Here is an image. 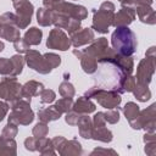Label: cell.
I'll use <instances>...</instances> for the list:
<instances>
[{
	"instance_id": "obj_15",
	"label": "cell",
	"mask_w": 156,
	"mask_h": 156,
	"mask_svg": "<svg viewBox=\"0 0 156 156\" xmlns=\"http://www.w3.org/2000/svg\"><path fill=\"white\" fill-rule=\"evenodd\" d=\"M51 15H50V11L46 10V9H40L38 11V22L41 24V26H48L51 23Z\"/></svg>"
},
{
	"instance_id": "obj_20",
	"label": "cell",
	"mask_w": 156,
	"mask_h": 156,
	"mask_svg": "<svg viewBox=\"0 0 156 156\" xmlns=\"http://www.w3.org/2000/svg\"><path fill=\"white\" fill-rule=\"evenodd\" d=\"M40 96L43 102H51L55 99V93L52 90H41Z\"/></svg>"
},
{
	"instance_id": "obj_6",
	"label": "cell",
	"mask_w": 156,
	"mask_h": 156,
	"mask_svg": "<svg viewBox=\"0 0 156 156\" xmlns=\"http://www.w3.org/2000/svg\"><path fill=\"white\" fill-rule=\"evenodd\" d=\"M27 62L32 68H34L40 73H48L51 71L45 56L41 57L37 51H29L27 54Z\"/></svg>"
},
{
	"instance_id": "obj_22",
	"label": "cell",
	"mask_w": 156,
	"mask_h": 156,
	"mask_svg": "<svg viewBox=\"0 0 156 156\" xmlns=\"http://www.w3.org/2000/svg\"><path fill=\"white\" fill-rule=\"evenodd\" d=\"M105 116H106L105 119H107V121L111 122V123H115V122L118 121V112H116V111H111V112L106 113Z\"/></svg>"
},
{
	"instance_id": "obj_5",
	"label": "cell",
	"mask_w": 156,
	"mask_h": 156,
	"mask_svg": "<svg viewBox=\"0 0 156 156\" xmlns=\"http://www.w3.org/2000/svg\"><path fill=\"white\" fill-rule=\"evenodd\" d=\"M13 5H15V7L17 10V13H18V16L16 18V22L21 28H24L28 24V22H30L33 6L27 0H17V1H15Z\"/></svg>"
},
{
	"instance_id": "obj_18",
	"label": "cell",
	"mask_w": 156,
	"mask_h": 156,
	"mask_svg": "<svg viewBox=\"0 0 156 156\" xmlns=\"http://www.w3.org/2000/svg\"><path fill=\"white\" fill-rule=\"evenodd\" d=\"M60 93H61L63 96H66V98H71V96H73L74 90H73V87H72L69 83L63 82V83L61 84V87H60Z\"/></svg>"
},
{
	"instance_id": "obj_9",
	"label": "cell",
	"mask_w": 156,
	"mask_h": 156,
	"mask_svg": "<svg viewBox=\"0 0 156 156\" xmlns=\"http://www.w3.org/2000/svg\"><path fill=\"white\" fill-rule=\"evenodd\" d=\"M43 90V84L40 83H35V82H29L24 85L23 90H22V94L24 98L29 99L30 100V96L32 95H38L40 91Z\"/></svg>"
},
{
	"instance_id": "obj_12",
	"label": "cell",
	"mask_w": 156,
	"mask_h": 156,
	"mask_svg": "<svg viewBox=\"0 0 156 156\" xmlns=\"http://www.w3.org/2000/svg\"><path fill=\"white\" fill-rule=\"evenodd\" d=\"M38 115L43 121H52V119H56L60 117V112L56 110L55 106L46 108V110H40Z\"/></svg>"
},
{
	"instance_id": "obj_25",
	"label": "cell",
	"mask_w": 156,
	"mask_h": 156,
	"mask_svg": "<svg viewBox=\"0 0 156 156\" xmlns=\"http://www.w3.org/2000/svg\"><path fill=\"white\" fill-rule=\"evenodd\" d=\"M0 30H1V29H0Z\"/></svg>"
},
{
	"instance_id": "obj_11",
	"label": "cell",
	"mask_w": 156,
	"mask_h": 156,
	"mask_svg": "<svg viewBox=\"0 0 156 156\" xmlns=\"http://www.w3.org/2000/svg\"><path fill=\"white\" fill-rule=\"evenodd\" d=\"M74 110L76 111H79V112H91L95 110V106L94 104H91L88 99L85 98H82L79 99L77 102H76V106H74Z\"/></svg>"
},
{
	"instance_id": "obj_17",
	"label": "cell",
	"mask_w": 156,
	"mask_h": 156,
	"mask_svg": "<svg viewBox=\"0 0 156 156\" xmlns=\"http://www.w3.org/2000/svg\"><path fill=\"white\" fill-rule=\"evenodd\" d=\"M124 113H126V116H127V117L129 118V121H130L133 117H135V116L138 115V106H136L135 104H133V102L127 104L126 107H124Z\"/></svg>"
},
{
	"instance_id": "obj_13",
	"label": "cell",
	"mask_w": 156,
	"mask_h": 156,
	"mask_svg": "<svg viewBox=\"0 0 156 156\" xmlns=\"http://www.w3.org/2000/svg\"><path fill=\"white\" fill-rule=\"evenodd\" d=\"M0 35H2L4 38H6L7 40H11V41H16L17 39H20V32L16 29V28H12L11 26L6 27L5 29L0 30Z\"/></svg>"
},
{
	"instance_id": "obj_7",
	"label": "cell",
	"mask_w": 156,
	"mask_h": 156,
	"mask_svg": "<svg viewBox=\"0 0 156 156\" xmlns=\"http://www.w3.org/2000/svg\"><path fill=\"white\" fill-rule=\"evenodd\" d=\"M48 46L52 49H60L66 50L69 46V40L60 29H54L50 34V38L48 39Z\"/></svg>"
},
{
	"instance_id": "obj_10",
	"label": "cell",
	"mask_w": 156,
	"mask_h": 156,
	"mask_svg": "<svg viewBox=\"0 0 156 156\" xmlns=\"http://www.w3.org/2000/svg\"><path fill=\"white\" fill-rule=\"evenodd\" d=\"M40 38H41V32L37 28H30L24 35V41L28 45H37L40 43Z\"/></svg>"
},
{
	"instance_id": "obj_2",
	"label": "cell",
	"mask_w": 156,
	"mask_h": 156,
	"mask_svg": "<svg viewBox=\"0 0 156 156\" xmlns=\"http://www.w3.org/2000/svg\"><path fill=\"white\" fill-rule=\"evenodd\" d=\"M112 45L119 55L129 56L135 50L136 40L127 27H118L112 34Z\"/></svg>"
},
{
	"instance_id": "obj_4",
	"label": "cell",
	"mask_w": 156,
	"mask_h": 156,
	"mask_svg": "<svg viewBox=\"0 0 156 156\" xmlns=\"http://www.w3.org/2000/svg\"><path fill=\"white\" fill-rule=\"evenodd\" d=\"M87 96H94L104 107L107 108H112L121 102V98L118 94L113 91H105L101 89H96L94 87L89 91H87Z\"/></svg>"
},
{
	"instance_id": "obj_16",
	"label": "cell",
	"mask_w": 156,
	"mask_h": 156,
	"mask_svg": "<svg viewBox=\"0 0 156 156\" xmlns=\"http://www.w3.org/2000/svg\"><path fill=\"white\" fill-rule=\"evenodd\" d=\"M71 106H72V100H71V98H65V99H62V100L57 101V102H56V105H55L56 110H57L60 113H61V112L67 111Z\"/></svg>"
},
{
	"instance_id": "obj_8",
	"label": "cell",
	"mask_w": 156,
	"mask_h": 156,
	"mask_svg": "<svg viewBox=\"0 0 156 156\" xmlns=\"http://www.w3.org/2000/svg\"><path fill=\"white\" fill-rule=\"evenodd\" d=\"M93 38H94L93 32H91L90 29H84V30L78 32L77 34H74V35L72 37V39H73V45H74V46H79V45H82V44H85V43L90 41Z\"/></svg>"
},
{
	"instance_id": "obj_23",
	"label": "cell",
	"mask_w": 156,
	"mask_h": 156,
	"mask_svg": "<svg viewBox=\"0 0 156 156\" xmlns=\"http://www.w3.org/2000/svg\"><path fill=\"white\" fill-rule=\"evenodd\" d=\"M6 111H7V105H6L5 102H1V101H0V121L4 118Z\"/></svg>"
},
{
	"instance_id": "obj_24",
	"label": "cell",
	"mask_w": 156,
	"mask_h": 156,
	"mask_svg": "<svg viewBox=\"0 0 156 156\" xmlns=\"http://www.w3.org/2000/svg\"><path fill=\"white\" fill-rule=\"evenodd\" d=\"M2 49H4V44H2V43H1V41H0V51H1V50H2Z\"/></svg>"
},
{
	"instance_id": "obj_19",
	"label": "cell",
	"mask_w": 156,
	"mask_h": 156,
	"mask_svg": "<svg viewBox=\"0 0 156 156\" xmlns=\"http://www.w3.org/2000/svg\"><path fill=\"white\" fill-rule=\"evenodd\" d=\"M0 73H12V61L0 58Z\"/></svg>"
},
{
	"instance_id": "obj_3",
	"label": "cell",
	"mask_w": 156,
	"mask_h": 156,
	"mask_svg": "<svg viewBox=\"0 0 156 156\" xmlns=\"http://www.w3.org/2000/svg\"><path fill=\"white\" fill-rule=\"evenodd\" d=\"M113 5L111 2H105L101 5L100 11L94 16V22L93 27L101 33L107 32L108 26L112 23V11H113Z\"/></svg>"
},
{
	"instance_id": "obj_14",
	"label": "cell",
	"mask_w": 156,
	"mask_h": 156,
	"mask_svg": "<svg viewBox=\"0 0 156 156\" xmlns=\"http://www.w3.org/2000/svg\"><path fill=\"white\" fill-rule=\"evenodd\" d=\"M96 65L98 63H96V61L93 57H90V56H82V66H83L85 72H88V73L95 72Z\"/></svg>"
},
{
	"instance_id": "obj_1",
	"label": "cell",
	"mask_w": 156,
	"mask_h": 156,
	"mask_svg": "<svg viewBox=\"0 0 156 156\" xmlns=\"http://www.w3.org/2000/svg\"><path fill=\"white\" fill-rule=\"evenodd\" d=\"M98 74L95 77L96 85L94 88L101 90H117L123 88L124 83V71L118 65L116 56L111 55L110 57H102L96 65Z\"/></svg>"
},
{
	"instance_id": "obj_21",
	"label": "cell",
	"mask_w": 156,
	"mask_h": 156,
	"mask_svg": "<svg viewBox=\"0 0 156 156\" xmlns=\"http://www.w3.org/2000/svg\"><path fill=\"white\" fill-rule=\"evenodd\" d=\"M15 48H16V50H17V51L23 52V51H26L27 49H29V45H28L26 41L16 40V41H15Z\"/></svg>"
}]
</instances>
